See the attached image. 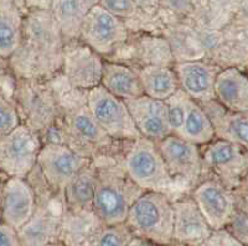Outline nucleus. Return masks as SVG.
Listing matches in <instances>:
<instances>
[{
  "label": "nucleus",
  "instance_id": "nucleus-3",
  "mask_svg": "<svg viewBox=\"0 0 248 246\" xmlns=\"http://www.w3.org/2000/svg\"><path fill=\"white\" fill-rule=\"evenodd\" d=\"M59 123L62 144L77 154L96 159L108 156L116 141L110 139L98 125L86 105V94L82 101L63 104L60 101Z\"/></svg>",
  "mask_w": 248,
  "mask_h": 246
},
{
  "label": "nucleus",
  "instance_id": "nucleus-10",
  "mask_svg": "<svg viewBox=\"0 0 248 246\" xmlns=\"http://www.w3.org/2000/svg\"><path fill=\"white\" fill-rule=\"evenodd\" d=\"M167 170L171 178L195 185L202 171V159L198 145L184 140L176 135H169L156 143Z\"/></svg>",
  "mask_w": 248,
  "mask_h": 246
},
{
  "label": "nucleus",
  "instance_id": "nucleus-6",
  "mask_svg": "<svg viewBox=\"0 0 248 246\" xmlns=\"http://www.w3.org/2000/svg\"><path fill=\"white\" fill-rule=\"evenodd\" d=\"M124 170L140 189L144 192H161L170 189L175 183L169 174L167 166L156 143L139 137L132 141L122 159Z\"/></svg>",
  "mask_w": 248,
  "mask_h": 246
},
{
  "label": "nucleus",
  "instance_id": "nucleus-21",
  "mask_svg": "<svg viewBox=\"0 0 248 246\" xmlns=\"http://www.w3.org/2000/svg\"><path fill=\"white\" fill-rule=\"evenodd\" d=\"M101 87L122 101L144 95L138 71L117 62H103Z\"/></svg>",
  "mask_w": 248,
  "mask_h": 246
},
{
  "label": "nucleus",
  "instance_id": "nucleus-35",
  "mask_svg": "<svg viewBox=\"0 0 248 246\" xmlns=\"http://www.w3.org/2000/svg\"><path fill=\"white\" fill-rule=\"evenodd\" d=\"M128 246H160V245H156V244H153V243H150V241L143 240V239L133 238L132 240H130V243L128 244ZM168 246H184V245H180V244H176V243H172L171 245H168Z\"/></svg>",
  "mask_w": 248,
  "mask_h": 246
},
{
  "label": "nucleus",
  "instance_id": "nucleus-4",
  "mask_svg": "<svg viewBox=\"0 0 248 246\" xmlns=\"http://www.w3.org/2000/svg\"><path fill=\"white\" fill-rule=\"evenodd\" d=\"M125 225L134 238L160 246L171 245L174 243L172 202L167 193L144 192L130 207Z\"/></svg>",
  "mask_w": 248,
  "mask_h": 246
},
{
  "label": "nucleus",
  "instance_id": "nucleus-33",
  "mask_svg": "<svg viewBox=\"0 0 248 246\" xmlns=\"http://www.w3.org/2000/svg\"><path fill=\"white\" fill-rule=\"evenodd\" d=\"M0 246H21L17 230L0 223Z\"/></svg>",
  "mask_w": 248,
  "mask_h": 246
},
{
  "label": "nucleus",
  "instance_id": "nucleus-12",
  "mask_svg": "<svg viewBox=\"0 0 248 246\" xmlns=\"http://www.w3.org/2000/svg\"><path fill=\"white\" fill-rule=\"evenodd\" d=\"M102 68L103 61L88 46L63 52L62 76L71 89L87 92L101 86Z\"/></svg>",
  "mask_w": 248,
  "mask_h": 246
},
{
  "label": "nucleus",
  "instance_id": "nucleus-29",
  "mask_svg": "<svg viewBox=\"0 0 248 246\" xmlns=\"http://www.w3.org/2000/svg\"><path fill=\"white\" fill-rule=\"evenodd\" d=\"M187 95L185 92L179 88L171 97L167 99V112H168V121H169L170 130L172 135H179L181 128H183L184 120L186 115V101H187Z\"/></svg>",
  "mask_w": 248,
  "mask_h": 246
},
{
  "label": "nucleus",
  "instance_id": "nucleus-2",
  "mask_svg": "<svg viewBox=\"0 0 248 246\" xmlns=\"http://www.w3.org/2000/svg\"><path fill=\"white\" fill-rule=\"evenodd\" d=\"M93 161L97 166V186L92 208L94 216L103 225L125 223L130 207L144 190L129 178L122 159L108 155Z\"/></svg>",
  "mask_w": 248,
  "mask_h": 246
},
{
  "label": "nucleus",
  "instance_id": "nucleus-25",
  "mask_svg": "<svg viewBox=\"0 0 248 246\" xmlns=\"http://www.w3.org/2000/svg\"><path fill=\"white\" fill-rule=\"evenodd\" d=\"M176 136L195 145H206L211 143L215 137V129L207 113L202 106L191 98L186 101V115L183 128Z\"/></svg>",
  "mask_w": 248,
  "mask_h": 246
},
{
  "label": "nucleus",
  "instance_id": "nucleus-37",
  "mask_svg": "<svg viewBox=\"0 0 248 246\" xmlns=\"http://www.w3.org/2000/svg\"><path fill=\"white\" fill-rule=\"evenodd\" d=\"M82 1L87 5L88 9H91L93 8V6L97 5V1H98V0H82Z\"/></svg>",
  "mask_w": 248,
  "mask_h": 246
},
{
  "label": "nucleus",
  "instance_id": "nucleus-14",
  "mask_svg": "<svg viewBox=\"0 0 248 246\" xmlns=\"http://www.w3.org/2000/svg\"><path fill=\"white\" fill-rule=\"evenodd\" d=\"M174 232L172 241L184 246H201L210 238L212 229L203 218L192 197L172 202Z\"/></svg>",
  "mask_w": 248,
  "mask_h": 246
},
{
  "label": "nucleus",
  "instance_id": "nucleus-34",
  "mask_svg": "<svg viewBox=\"0 0 248 246\" xmlns=\"http://www.w3.org/2000/svg\"><path fill=\"white\" fill-rule=\"evenodd\" d=\"M52 0H26V4L29 6L36 8L37 10H48L51 6Z\"/></svg>",
  "mask_w": 248,
  "mask_h": 246
},
{
  "label": "nucleus",
  "instance_id": "nucleus-8",
  "mask_svg": "<svg viewBox=\"0 0 248 246\" xmlns=\"http://www.w3.org/2000/svg\"><path fill=\"white\" fill-rule=\"evenodd\" d=\"M41 147L40 135L20 124L14 131L0 139V174L8 178H28L36 167Z\"/></svg>",
  "mask_w": 248,
  "mask_h": 246
},
{
  "label": "nucleus",
  "instance_id": "nucleus-19",
  "mask_svg": "<svg viewBox=\"0 0 248 246\" xmlns=\"http://www.w3.org/2000/svg\"><path fill=\"white\" fill-rule=\"evenodd\" d=\"M215 98L231 112H248V78L236 68L218 72L215 81Z\"/></svg>",
  "mask_w": 248,
  "mask_h": 246
},
{
  "label": "nucleus",
  "instance_id": "nucleus-16",
  "mask_svg": "<svg viewBox=\"0 0 248 246\" xmlns=\"http://www.w3.org/2000/svg\"><path fill=\"white\" fill-rule=\"evenodd\" d=\"M36 208V193L26 178L10 177L5 181L3 196V223L19 230Z\"/></svg>",
  "mask_w": 248,
  "mask_h": 246
},
{
  "label": "nucleus",
  "instance_id": "nucleus-11",
  "mask_svg": "<svg viewBox=\"0 0 248 246\" xmlns=\"http://www.w3.org/2000/svg\"><path fill=\"white\" fill-rule=\"evenodd\" d=\"M81 36L98 55H108L127 39V31L122 23L102 6H93L87 12Z\"/></svg>",
  "mask_w": 248,
  "mask_h": 246
},
{
  "label": "nucleus",
  "instance_id": "nucleus-7",
  "mask_svg": "<svg viewBox=\"0 0 248 246\" xmlns=\"http://www.w3.org/2000/svg\"><path fill=\"white\" fill-rule=\"evenodd\" d=\"M86 105L94 120L114 141H134L140 137L125 101L103 87L86 92Z\"/></svg>",
  "mask_w": 248,
  "mask_h": 246
},
{
  "label": "nucleus",
  "instance_id": "nucleus-31",
  "mask_svg": "<svg viewBox=\"0 0 248 246\" xmlns=\"http://www.w3.org/2000/svg\"><path fill=\"white\" fill-rule=\"evenodd\" d=\"M102 8L114 16H129L134 12L133 0H102Z\"/></svg>",
  "mask_w": 248,
  "mask_h": 246
},
{
  "label": "nucleus",
  "instance_id": "nucleus-9",
  "mask_svg": "<svg viewBox=\"0 0 248 246\" xmlns=\"http://www.w3.org/2000/svg\"><path fill=\"white\" fill-rule=\"evenodd\" d=\"M92 161L63 144L45 143L37 156L36 168L51 189L63 198L68 182Z\"/></svg>",
  "mask_w": 248,
  "mask_h": 246
},
{
  "label": "nucleus",
  "instance_id": "nucleus-15",
  "mask_svg": "<svg viewBox=\"0 0 248 246\" xmlns=\"http://www.w3.org/2000/svg\"><path fill=\"white\" fill-rule=\"evenodd\" d=\"M192 199L212 230L226 227L234 212L233 198L229 190L216 181L200 183L195 188Z\"/></svg>",
  "mask_w": 248,
  "mask_h": 246
},
{
  "label": "nucleus",
  "instance_id": "nucleus-24",
  "mask_svg": "<svg viewBox=\"0 0 248 246\" xmlns=\"http://www.w3.org/2000/svg\"><path fill=\"white\" fill-rule=\"evenodd\" d=\"M50 10L62 39H75L81 35L82 25L90 9L82 0H52Z\"/></svg>",
  "mask_w": 248,
  "mask_h": 246
},
{
  "label": "nucleus",
  "instance_id": "nucleus-28",
  "mask_svg": "<svg viewBox=\"0 0 248 246\" xmlns=\"http://www.w3.org/2000/svg\"><path fill=\"white\" fill-rule=\"evenodd\" d=\"M133 238L134 236L125 223L114 225L102 224L87 246H128Z\"/></svg>",
  "mask_w": 248,
  "mask_h": 246
},
{
  "label": "nucleus",
  "instance_id": "nucleus-30",
  "mask_svg": "<svg viewBox=\"0 0 248 246\" xmlns=\"http://www.w3.org/2000/svg\"><path fill=\"white\" fill-rule=\"evenodd\" d=\"M20 124L21 120L15 103L0 93V139L14 131Z\"/></svg>",
  "mask_w": 248,
  "mask_h": 246
},
{
  "label": "nucleus",
  "instance_id": "nucleus-23",
  "mask_svg": "<svg viewBox=\"0 0 248 246\" xmlns=\"http://www.w3.org/2000/svg\"><path fill=\"white\" fill-rule=\"evenodd\" d=\"M144 95L158 101H167L179 89L176 73L169 66L145 65L138 71Z\"/></svg>",
  "mask_w": 248,
  "mask_h": 246
},
{
  "label": "nucleus",
  "instance_id": "nucleus-13",
  "mask_svg": "<svg viewBox=\"0 0 248 246\" xmlns=\"http://www.w3.org/2000/svg\"><path fill=\"white\" fill-rule=\"evenodd\" d=\"M124 101L141 137L159 143L171 135L165 101L149 98L147 95Z\"/></svg>",
  "mask_w": 248,
  "mask_h": 246
},
{
  "label": "nucleus",
  "instance_id": "nucleus-32",
  "mask_svg": "<svg viewBox=\"0 0 248 246\" xmlns=\"http://www.w3.org/2000/svg\"><path fill=\"white\" fill-rule=\"evenodd\" d=\"M227 224H231L232 232L234 236L242 241H248V214L247 213H236L233 212L231 219Z\"/></svg>",
  "mask_w": 248,
  "mask_h": 246
},
{
  "label": "nucleus",
  "instance_id": "nucleus-20",
  "mask_svg": "<svg viewBox=\"0 0 248 246\" xmlns=\"http://www.w3.org/2000/svg\"><path fill=\"white\" fill-rule=\"evenodd\" d=\"M97 186V166L94 161L68 182L63 190L65 209L70 212H93V199Z\"/></svg>",
  "mask_w": 248,
  "mask_h": 246
},
{
  "label": "nucleus",
  "instance_id": "nucleus-22",
  "mask_svg": "<svg viewBox=\"0 0 248 246\" xmlns=\"http://www.w3.org/2000/svg\"><path fill=\"white\" fill-rule=\"evenodd\" d=\"M101 225L93 212L77 213L63 209L60 243L66 246H87Z\"/></svg>",
  "mask_w": 248,
  "mask_h": 246
},
{
  "label": "nucleus",
  "instance_id": "nucleus-17",
  "mask_svg": "<svg viewBox=\"0 0 248 246\" xmlns=\"http://www.w3.org/2000/svg\"><path fill=\"white\" fill-rule=\"evenodd\" d=\"M179 88L196 103H209L215 98V81L218 74L215 66L201 61H184L175 65Z\"/></svg>",
  "mask_w": 248,
  "mask_h": 246
},
{
  "label": "nucleus",
  "instance_id": "nucleus-26",
  "mask_svg": "<svg viewBox=\"0 0 248 246\" xmlns=\"http://www.w3.org/2000/svg\"><path fill=\"white\" fill-rule=\"evenodd\" d=\"M23 39V23L16 6L5 0L0 4V58L9 59Z\"/></svg>",
  "mask_w": 248,
  "mask_h": 246
},
{
  "label": "nucleus",
  "instance_id": "nucleus-5",
  "mask_svg": "<svg viewBox=\"0 0 248 246\" xmlns=\"http://www.w3.org/2000/svg\"><path fill=\"white\" fill-rule=\"evenodd\" d=\"M47 81L16 79L15 105L21 124L40 135L54 125L60 117L59 97Z\"/></svg>",
  "mask_w": 248,
  "mask_h": 246
},
{
  "label": "nucleus",
  "instance_id": "nucleus-38",
  "mask_svg": "<svg viewBox=\"0 0 248 246\" xmlns=\"http://www.w3.org/2000/svg\"><path fill=\"white\" fill-rule=\"evenodd\" d=\"M57 246H66V245H65V244H62V243H60V241H59V243H57Z\"/></svg>",
  "mask_w": 248,
  "mask_h": 246
},
{
  "label": "nucleus",
  "instance_id": "nucleus-1",
  "mask_svg": "<svg viewBox=\"0 0 248 246\" xmlns=\"http://www.w3.org/2000/svg\"><path fill=\"white\" fill-rule=\"evenodd\" d=\"M63 39L47 10L34 12L23 25V39L13 55L10 67L17 79L48 81L63 63Z\"/></svg>",
  "mask_w": 248,
  "mask_h": 246
},
{
  "label": "nucleus",
  "instance_id": "nucleus-18",
  "mask_svg": "<svg viewBox=\"0 0 248 246\" xmlns=\"http://www.w3.org/2000/svg\"><path fill=\"white\" fill-rule=\"evenodd\" d=\"M243 146L227 140H212L206 144L205 151L201 154L202 167L215 171L223 178H234L246 166Z\"/></svg>",
  "mask_w": 248,
  "mask_h": 246
},
{
  "label": "nucleus",
  "instance_id": "nucleus-36",
  "mask_svg": "<svg viewBox=\"0 0 248 246\" xmlns=\"http://www.w3.org/2000/svg\"><path fill=\"white\" fill-rule=\"evenodd\" d=\"M8 177L0 174V223H3V196H4V186Z\"/></svg>",
  "mask_w": 248,
  "mask_h": 246
},
{
  "label": "nucleus",
  "instance_id": "nucleus-27",
  "mask_svg": "<svg viewBox=\"0 0 248 246\" xmlns=\"http://www.w3.org/2000/svg\"><path fill=\"white\" fill-rule=\"evenodd\" d=\"M215 135L220 134L223 140L232 141L241 146H248V116L242 113H234L223 121H211Z\"/></svg>",
  "mask_w": 248,
  "mask_h": 246
},
{
  "label": "nucleus",
  "instance_id": "nucleus-39",
  "mask_svg": "<svg viewBox=\"0 0 248 246\" xmlns=\"http://www.w3.org/2000/svg\"><path fill=\"white\" fill-rule=\"evenodd\" d=\"M46 246H57V243H55V244H50V245H46Z\"/></svg>",
  "mask_w": 248,
  "mask_h": 246
}]
</instances>
